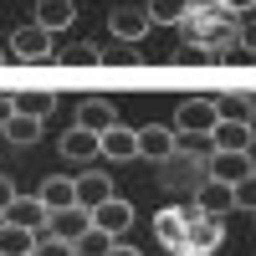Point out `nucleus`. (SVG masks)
<instances>
[{
	"mask_svg": "<svg viewBox=\"0 0 256 256\" xmlns=\"http://www.w3.org/2000/svg\"><path fill=\"white\" fill-rule=\"evenodd\" d=\"M148 26H180V20L190 16V0H148Z\"/></svg>",
	"mask_w": 256,
	"mask_h": 256,
	"instance_id": "4be33fe9",
	"label": "nucleus"
},
{
	"mask_svg": "<svg viewBox=\"0 0 256 256\" xmlns=\"http://www.w3.org/2000/svg\"><path fill=\"white\" fill-rule=\"evenodd\" d=\"M31 256H72V246L67 241H56V236H46V230H41V236H36V251Z\"/></svg>",
	"mask_w": 256,
	"mask_h": 256,
	"instance_id": "cd10ccee",
	"label": "nucleus"
},
{
	"mask_svg": "<svg viewBox=\"0 0 256 256\" xmlns=\"http://www.w3.org/2000/svg\"><path fill=\"white\" fill-rule=\"evenodd\" d=\"M216 102V118L226 123H251V98L246 92H226V98H210Z\"/></svg>",
	"mask_w": 256,
	"mask_h": 256,
	"instance_id": "5701e85b",
	"label": "nucleus"
},
{
	"mask_svg": "<svg viewBox=\"0 0 256 256\" xmlns=\"http://www.w3.org/2000/svg\"><path fill=\"white\" fill-rule=\"evenodd\" d=\"M108 246H113V236H102L98 226H88V230L72 241V256H108Z\"/></svg>",
	"mask_w": 256,
	"mask_h": 256,
	"instance_id": "a878e982",
	"label": "nucleus"
},
{
	"mask_svg": "<svg viewBox=\"0 0 256 256\" xmlns=\"http://www.w3.org/2000/svg\"><path fill=\"white\" fill-rule=\"evenodd\" d=\"M62 159H72V164H88V159H98V134L67 128V134H62Z\"/></svg>",
	"mask_w": 256,
	"mask_h": 256,
	"instance_id": "6ab92c4d",
	"label": "nucleus"
},
{
	"mask_svg": "<svg viewBox=\"0 0 256 256\" xmlns=\"http://www.w3.org/2000/svg\"><path fill=\"white\" fill-rule=\"evenodd\" d=\"M216 123H220V118H216V102H210V98H190V102H180V113H174V134L205 138Z\"/></svg>",
	"mask_w": 256,
	"mask_h": 256,
	"instance_id": "0eeeda50",
	"label": "nucleus"
},
{
	"mask_svg": "<svg viewBox=\"0 0 256 256\" xmlns=\"http://www.w3.org/2000/svg\"><path fill=\"white\" fill-rule=\"evenodd\" d=\"M88 226H92V216H88L82 205H67V210H46V236L67 241V246H72V241H77Z\"/></svg>",
	"mask_w": 256,
	"mask_h": 256,
	"instance_id": "9d476101",
	"label": "nucleus"
},
{
	"mask_svg": "<svg viewBox=\"0 0 256 256\" xmlns=\"http://www.w3.org/2000/svg\"><path fill=\"white\" fill-rule=\"evenodd\" d=\"M159 180L174 190V195H195V190L205 184V159H200V154H169Z\"/></svg>",
	"mask_w": 256,
	"mask_h": 256,
	"instance_id": "f03ea898",
	"label": "nucleus"
},
{
	"mask_svg": "<svg viewBox=\"0 0 256 256\" xmlns=\"http://www.w3.org/2000/svg\"><path fill=\"white\" fill-rule=\"evenodd\" d=\"M88 216H92V226L102 230V236H123V230L134 226V205L113 195V200H102L98 210H88Z\"/></svg>",
	"mask_w": 256,
	"mask_h": 256,
	"instance_id": "9b49d317",
	"label": "nucleus"
},
{
	"mask_svg": "<svg viewBox=\"0 0 256 256\" xmlns=\"http://www.w3.org/2000/svg\"><path fill=\"white\" fill-rule=\"evenodd\" d=\"M251 174H256L251 154H205V180L216 184H246Z\"/></svg>",
	"mask_w": 256,
	"mask_h": 256,
	"instance_id": "39448f33",
	"label": "nucleus"
},
{
	"mask_svg": "<svg viewBox=\"0 0 256 256\" xmlns=\"http://www.w3.org/2000/svg\"><path fill=\"white\" fill-rule=\"evenodd\" d=\"M72 0H36V26L41 31H62V26H72Z\"/></svg>",
	"mask_w": 256,
	"mask_h": 256,
	"instance_id": "412c9836",
	"label": "nucleus"
},
{
	"mask_svg": "<svg viewBox=\"0 0 256 256\" xmlns=\"http://www.w3.org/2000/svg\"><path fill=\"white\" fill-rule=\"evenodd\" d=\"M113 123H118L113 102H102V98H88V102H77V128H82V134H108Z\"/></svg>",
	"mask_w": 256,
	"mask_h": 256,
	"instance_id": "4468645a",
	"label": "nucleus"
},
{
	"mask_svg": "<svg viewBox=\"0 0 256 256\" xmlns=\"http://www.w3.org/2000/svg\"><path fill=\"white\" fill-rule=\"evenodd\" d=\"M216 6H220V10H230V16H241V10H251V6H256V0H216Z\"/></svg>",
	"mask_w": 256,
	"mask_h": 256,
	"instance_id": "c85d7f7f",
	"label": "nucleus"
},
{
	"mask_svg": "<svg viewBox=\"0 0 256 256\" xmlns=\"http://www.w3.org/2000/svg\"><path fill=\"white\" fill-rule=\"evenodd\" d=\"M226 236L220 216H200V210H190V226H184V256H216Z\"/></svg>",
	"mask_w": 256,
	"mask_h": 256,
	"instance_id": "7ed1b4c3",
	"label": "nucleus"
},
{
	"mask_svg": "<svg viewBox=\"0 0 256 256\" xmlns=\"http://www.w3.org/2000/svg\"><path fill=\"white\" fill-rule=\"evenodd\" d=\"M10 56L16 62H31V67H36V62H52L56 56L52 52V31H41L36 20H31V26H16L10 31Z\"/></svg>",
	"mask_w": 256,
	"mask_h": 256,
	"instance_id": "20e7f679",
	"label": "nucleus"
},
{
	"mask_svg": "<svg viewBox=\"0 0 256 256\" xmlns=\"http://www.w3.org/2000/svg\"><path fill=\"white\" fill-rule=\"evenodd\" d=\"M205 144H210V154H251V123H216L205 134Z\"/></svg>",
	"mask_w": 256,
	"mask_h": 256,
	"instance_id": "6e6552de",
	"label": "nucleus"
},
{
	"mask_svg": "<svg viewBox=\"0 0 256 256\" xmlns=\"http://www.w3.org/2000/svg\"><path fill=\"white\" fill-rule=\"evenodd\" d=\"M10 195H16V190H10V180L0 174V216H6V205H10Z\"/></svg>",
	"mask_w": 256,
	"mask_h": 256,
	"instance_id": "c756f323",
	"label": "nucleus"
},
{
	"mask_svg": "<svg viewBox=\"0 0 256 256\" xmlns=\"http://www.w3.org/2000/svg\"><path fill=\"white\" fill-rule=\"evenodd\" d=\"M98 154H102V159H113V164L138 159V154H134V128H128V123H113L108 134H98Z\"/></svg>",
	"mask_w": 256,
	"mask_h": 256,
	"instance_id": "2eb2a0df",
	"label": "nucleus"
},
{
	"mask_svg": "<svg viewBox=\"0 0 256 256\" xmlns=\"http://www.w3.org/2000/svg\"><path fill=\"white\" fill-rule=\"evenodd\" d=\"M190 210H200V216H230V184H216V180H205L195 190V205Z\"/></svg>",
	"mask_w": 256,
	"mask_h": 256,
	"instance_id": "f3484780",
	"label": "nucleus"
},
{
	"mask_svg": "<svg viewBox=\"0 0 256 256\" xmlns=\"http://www.w3.org/2000/svg\"><path fill=\"white\" fill-rule=\"evenodd\" d=\"M134 154L164 164L169 154H174V128H164V123H144V128H134Z\"/></svg>",
	"mask_w": 256,
	"mask_h": 256,
	"instance_id": "423d86ee",
	"label": "nucleus"
},
{
	"mask_svg": "<svg viewBox=\"0 0 256 256\" xmlns=\"http://www.w3.org/2000/svg\"><path fill=\"white\" fill-rule=\"evenodd\" d=\"M0 220H10V226H26V230H46V205H41L36 195H10V205H6V216Z\"/></svg>",
	"mask_w": 256,
	"mask_h": 256,
	"instance_id": "f8f14e48",
	"label": "nucleus"
},
{
	"mask_svg": "<svg viewBox=\"0 0 256 256\" xmlns=\"http://www.w3.org/2000/svg\"><path fill=\"white\" fill-rule=\"evenodd\" d=\"M102 200H113V180H108V174H77V180H72V205L98 210Z\"/></svg>",
	"mask_w": 256,
	"mask_h": 256,
	"instance_id": "ddd939ff",
	"label": "nucleus"
},
{
	"mask_svg": "<svg viewBox=\"0 0 256 256\" xmlns=\"http://www.w3.org/2000/svg\"><path fill=\"white\" fill-rule=\"evenodd\" d=\"M10 108L20 118H36V123H46L52 108H56V92H10Z\"/></svg>",
	"mask_w": 256,
	"mask_h": 256,
	"instance_id": "a211bd4d",
	"label": "nucleus"
},
{
	"mask_svg": "<svg viewBox=\"0 0 256 256\" xmlns=\"http://www.w3.org/2000/svg\"><path fill=\"white\" fill-rule=\"evenodd\" d=\"M10 113H16V108H10V92H0V128L10 123Z\"/></svg>",
	"mask_w": 256,
	"mask_h": 256,
	"instance_id": "2f4dec72",
	"label": "nucleus"
},
{
	"mask_svg": "<svg viewBox=\"0 0 256 256\" xmlns=\"http://www.w3.org/2000/svg\"><path fill=\"white\" fill-rule=\"evenodd\" d=\"M184 226H190V210H184V205L159 210V216H154V236H159V246H169L174 256H184Z\"/></svg>",
	"mask_w": 256,
	"mask_h": 256,
	"instance_id": "1a4fd4ad",
	"label": "nucleus"
},
{
	"mask_svg": "<svg viewBox=\"0 0 256 256\" xmlns=\"http://www.w3.org/2000/svg\"><path fill=\"white\" fill-rule=\"evenodd\" d=\"M62 62H67V67H98V62H102V52L92 46V41H72V46L67 52H56Z\"/></svg>",
	"mask_w": 256,
	"mask_h": 256,
	"instance_id": "bb28decb",
	"label": "nucleus"
},
{
	"mask_svg": "<svg viewBox=\"0 0 256 256\" xmlns=\"http://www.w3.org/2000/svg\"><path fill=\"white\" fill-rule=\"evenodd\" d=\"M36 200L46 205V210H67V205H72V180H67V174H52L46 184H41Z\"/></svg>",
	"mask_w": 256,
	"mask_h": 256,
	"instance_id": "b1692460",
	"label": "nucleus"
},
{
	"mask_svg": "<svg viewBox=\"0 0 256 256\" xmlns=\"http://www.w3.org/2000/svg\"><path fill=\"white\" fill-rule=\"evenodd\" d=\"M236 20L241 16L220 10L216 0H190V16L180 20L184 52H195V56H230L236 46H246V36H241Z\"/></svg>",
	"mask_w": 256,
	"mask_h": 256,
	"instance_id": "f257e3e1",
	"label": "nucleus"
},
{
	"mask_svg": "<svg viewBox=\"0 0 256 256\" xmlns=\"http://www.w3.org/2000/svg\"><path fill=\"white\" fill-rule=\"evenodd\" d=\"M31 251H36V230L0 220V256H31Z\"/></svg>",
	"mask_w": 256,
	"mask_h": 256,
	"instance_id": "aec40b11",
	"label": "nucleus"
},
{
	"mask_svg": "<svg viewBox=\"0 0 256 256\" xmlns=\"http://www.w3.org/2000/svg\"><path fill=\"white\" fill-rule=\"evenodd\" d=\"M108 26H113L118 41H144V31H148V10H144V6H123V10L108 16Z\"/></svg>",
	"mask_w": 256,
	"mask_h": 256,
	"instance_id": "dca6fc26",
	"label": "nucleus"
},
{
	"mask_svg": "<svg viewBox=\"0 0 256 256\" xmlns=\"http://www.w3.org/2000/svg\"><path fill=\"white\" fill-rule=\"evenodd\" d=\"M108 256H144V251H138V246H123V241H113V246H108Z\"/></svg>",
	"mask_w": 256,
	"mask_h": 256,
	"instance_id": "7c9ffc66",
	"label": "nucleus"
},
{
	"mask_svg": "<svg viewBox=\"0 0 256 256\" xmlns=\"http://www.w3.org/2000/svg\"><path fill=\"white\" fill-rule=\"evenodd\" d=\"M0 134H6L10 144H20V148H26V144H36V138H41V123H36V118H20V113H10V123L0 128Z\"/></svg>",
	"mask_w": 256,
	"mask_h": 256,
	"instance_id": "393cba45",
	"label": "nucleus"
}]
</instances>
